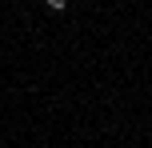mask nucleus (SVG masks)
Masks as SVG:
<instances>
[{"instance_id":"nucleus-1","label":"nucleus","mask_w":152,"mask_h":148,"mask_svg":"<svg viewBox=\"0 0 152 148\" xmlns=\"http://www.w3.org/2000/svg\"><path fill=\"white\" fill-rule=\"evenodd\" d=\"M64 4H68V0H48V8H52V12H64Z\"/></svg>"}]
</instances>
